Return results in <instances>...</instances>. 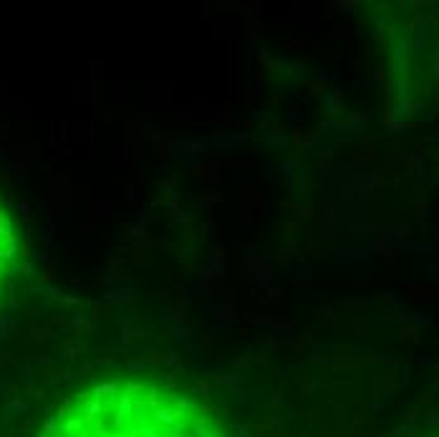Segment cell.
I'll use <instances>...</instances> for the list:
<instances>
[{
    "instance_id": "cell-1",
    "label": "cell",
    "mask_w": 439,
    "mask_h": 437,
    "mask_svg": "<svg viewBox=\"0 0 439 437\" xmlns=\"http://www.w3.org/2000/svg\"><path fill=\"white\" fill-rule=\"evenodd\" d=\"M38 437H232L197 397L149 372H109L78 384Z\"/></svg>"
},
{
    "instance_id": "cell-2",
    "label": "cell",
    "mask_w": 439,
    "mask_h": 437,
    "mask_svg": "<svg viewBox=\"0 0 439 437\" xmlns=\"http://www.w3.org/2000/svg\"><path fill=\"white\" fill-rule=\"evenodd\" d=\"M20 265V235L8 203L0 197V311L5 308Z\"/></svg>"
}]
</instances>
